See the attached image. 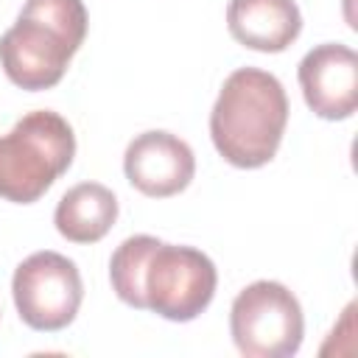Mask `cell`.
<instances>
[{"label":"cell","mask_w":358,"mask_h":358,"mask_svg":"<svg viewBox=\"0 0 358 358\" xmlns=\"http://www.w3.org/2000/svg\"><path fill=\"white\" fill-rule=\"evenodd\" d=\"M11 294L20 319L34 330L67 327L84 299V285L76 263L59 252H34L11 277Z\"/></svg>","instance_id":"obj_5"},{"label":"cell","mask_w":358,"mask_h":358,"mask_svg":"<svg viewBox=\"0 0 358 358\" xmlns=\"http://www.w3.org/2000/svg\"><path fill=\"white\" fill-rule=\"evenodd\" d=\"M305 103L324 120H344L358 106V56L352 48L324 42L299 62Z\"/></svg>","instance_id":"obj_8"},{"label":"cell","mask_w":358,"mask_h":358,"mask_svg":"<svg viewBox=\"0 0 358 358\" xmlns=\"http://www.w3.org/2000/svg\"><path fill=\"white\" fill-rule=\"evenodd\" d=\"M215 282V266L204 252L159 241L143 271L145 308L171 322H190L213 302Z\"/></svg>","instance_id":"obj_4"},{"label":"cell","mask_w":358,"mask_h":358,"mask_svg":"<svg viewBox=\"0 0 358 358\" xmlns=\"http://www.w3.org/2000/svg\"><path fill=\"white\" fill-rule=\"evenodd\" d=\"M76 134L50 109L22 115L0 137V199L14 204L36 201L73 162Z\"/></svg>","instance_id":"obj_2"},{"label":"cell","mask_w":358,"mask_h":358,"mask_svg":"<svg viewBox=\"0 0 358 358\" xmlns=\"http://www.w3.org/2000/svg\"><path fill=\"white\" fill-rule=\"evenodd\" d=\"M157 238L154 235H131L126 238L112 260H109V280H112V291L131 308L143 310L145 308V294H143V271L145 263L151 257V252L157 249Z\"/></svg>","instance_id":"obj_11"},{"label":"cell","mask_w":358,"mask_h":358,"mask_svg":"<svg viewBox=\"0 0 358 358\" xmlns=\"http://www.w3.org/2000/svg\"><path fill=\"white\" fill-rule=\"evenodd\" d=\"M288 98L277 76L241 67L227 76L213 112L210 137L215 151L235 168L266 165L285 134Z\"/></svg>","instance_id":"obj_1"},{"label":"cell","mask_w":358,"mask_h":358,"mask_svg":"<svg viewBox=\"0 0 358 358\" xmlns=\"http://www.w3.org/2000/svg\"><path fill=\"white\" fill-rule=\"evenodd\" d=\"M229 330L246 358H291L305 336L299 299L282 282L257 280L235 296Z\"/></svg>","instance_id":"obj_3"},{"label":"cell","mask_w":358,"mask_h":358,"mask_svg":"<svg viewBox=\"0 0 358 358\" xmlns=\"http://www.w3.org/2000/svg\"><path fill=\"white\" fill-rule=\"evenodd\" d=\"M22 11L50 22L73 45L81 48V42L87 36V8H84V0H25Z\"/></svg>","instance_id":"obj_12"},{"label":"cell","mask_w":358,"mask_h":358,"mask_svg":"<svg viewBox=\"0 0 358 358\" xmlns=\"http://www.w3.org/2000/svg\"><path fill=\"white\" fill-rule=\"evenodd\" d=\"M229 34L252 50L280 53L302 31V14L294 0H229Z\"/></svg>","instance_id":"obj_9"},{"label":"cell","mask_w":358,"mask_h":358,"mask_svg":"<svg viewBox=\"0 0 358 358\" xmlns=\"http://www.w3.org/2000/svg\"><path fill=\"white\" fill-rule=\"evenodd\" d=\"M123 171L140 193L151 199H168L190 185L196 173V157L182 137L154 129L137 134L126 145Z\"/></svg>","instance_id":"obj_7"},{"label":"cell","mask_w":358,"mask_h":358,"mask_svg":"<svg viewBox=\"0 0 358 358\" xmlns=\"http://www.w3.org/2000/svg\"><path fill=\"white\" fill-rule=\"evenodd\" d=\"M117 218V199L101 182H81L70 187L53 213V224L62 238L73 243L101 241Z\"/></svg>","instance_id":"obj_10"},{"label":"cell","mask_w":358,"mask_h":358,"mask_svg":"<svg viewBox=\"0 0 358 358\" xmlns=\"http://www.w3.org/2000/svg\"><path fill=\"white\" fill-rule=\"evenodd\" d=\"M76 50L78 45L59 28L25 11H20L17 22L0 36V64L6 76L31 92L59 84Z\"/></svg>","instance_id":"obj_6"}]
</instances>
